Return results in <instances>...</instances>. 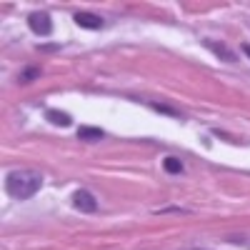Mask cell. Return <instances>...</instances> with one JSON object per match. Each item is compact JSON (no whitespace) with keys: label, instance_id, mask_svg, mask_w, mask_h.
Wrapping results in <instances>:
<instances>
[{"label":"cell","instance_id":"1","mask_svg":"<svg viewBox=\"0 0 250 250\" xmlns=\"http://www.w3.org/2000/svg\"><path fill=\"white\" fill-rule=\"evenodd\" d=\"M40 185H43V178H40L38 173H30V170H15L5 178V190L8 195L18 198V200H28L33 198Z\"/></svg>","mask_w":250,"mask_h":250},{"label":"cell","instance_id":"2","mask_svg":"<svg viewBox=\"0 0 250 250\" xmlns=\"http://www.w3.org/2000/svg\"><path fill=\"white\" fill-rule=\"evenodd\" d=\"M28 28L35 33V35H50L53 33V20L48 13H30L28 15Z\"/></svg>","mask_w":250,"mask_h":250},{"label":"cell","instance_id":"3","mask_svg":"<svg viewBox=\"0 0 250 250\" xmlns=\"http://www.w3.org/2000/svg\"><path fill=\"white\" fill-rule=\"evenodd\" d=\"M73 205L78 208L80 213H95L98 210V200L88 190H75L73 193Z\"/></svg>","mask_w":250,"mask_h":250},{"label":"cell","instance_id":"4","mask_svg":"<svg viewBox=\"0 0 250 250\" xmlns=\"http://www.w3.org/2000/svg\"><path fill=\"white\" fill-rule=\"evenodd\" d=\"M73 20H75V25L88 28V30H98V28H103V18L95 15V13H75Z\"/></svg>","mask_w":250,"mask_h":250},{"label":"cell","instance_id":"5","mask_svg":"<svg viewBox=\"0 0 250 250\" xmlns=\"http://www.w3.org/2000/svg\"><path fill=\"white\" fill-rule=\"evenodd\" d=\"M205 48L208 50H213L220 60H225V62H233L235 60V55H233V50L228 48L225 43H215V40H205Z\"/></svg>","mask_w":250,"mask_h":250},{"label":"cell","instance_id":"6","mask_svg":"<svg viewBox=\"0 0 250 250\" xmlns=\"http://www.w3.org/2000/svg\"><path fill=\"white\" fill-rule=\"evenodd\" d=\"M103 133L100 128H90V125H80L78 128V138L80 140H88V143H95V140H103Z\"/></svg>","mask_w":250,"mask_h":250},{"label":"cell","instance_id":"7","mask_svg":"<svg viewBox=\"0 0 250 250\" xmlns=\"http://www.w3.org/2000/svg\"><path fill=\"white\" fill-rule=\"evenodd\" d=\"M45 118H48V123L60 125V128H68V125L73 123V118H70L68 113H62V110H48V113H45Z\"/></svg>","mask_w":250,"mask_h":250},{"label":"cell","instance_id":"8","mask_svg":"<svg viewBox=\"0 0 250 250\" xmlns=\"http://www.w3.org/2000/svg\"><path fill=\"white\" fill-rule=\"evenodd\" d=\"M165 170H168V173H173V175H180L183 173V163L178 160V158H165Z\"/></svg>","mask_w":250,"mask_h":250},{"label":"cell","instance_id":"9","mask_svg":"<svg viewBox=\"0 0 250 250\" xmlns=\"http://www.w3.org/2000/svg\"><path fill=\"white\" fill-rule=\"evenodd\" d=\"M40 75V68H28L23 75H20V83H30V80H35Z\"/></svg>","mask_w":250,"mask_h":250},{"label":"cell","instance_id":"10","mask_svg":"<svg viewBox=\"0 0 250 250\" xmlns=\"http://www.w3.org/2000/svg\"><path fill=\"white\" fill-rule=\"evenodd\" d=\"M150 108H153V110H158V113H168L170 118H178V113H175V110H170L168 105H160V103H150Z\"/></svg>","mask_w":250,"mask_h":250},{"label":"cell","instance_id":"11","mask_svg":"<svg viewBox=\"0 0 250 250\" xmlns=\"http://www.w3.org/2000/svg\"><path fill=\"white\" fill-rule=\"evenodd\" d=\"M243 53H245V55H248V58H250V45H248V43H245V45H243Z\"/></svg>","mask_w":250,"mask_h":250}]
</instances>
